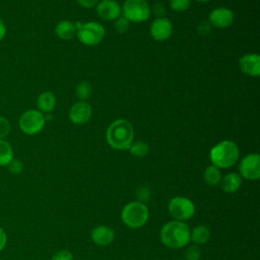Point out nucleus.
<instances>
[{"mask_svg":"<svg viewBox=\"0 0 260 260\" xmlns=\"http://www.w3.org/2000/svg\"><path fill=\"white\" fill-rule=\"evenodd\" d=\"M161 243L171 249H181L190 241V229L185 221L171 220L162 225L159 232Z\"/></svg>","mask_w":260,"mask_h":260,"instance_id":"f257e3e1","label":"nucleus"},{"mask_svg":"<svg viewBox=\"0 0 260 260\" xmlns=\"http://www.w3.org/2000/svg\"><path fill=\"white\" fill-rule=\"evenodd\" d=\"M106 138L109 145L114 149H129L134 138L133 127L131 123L125 119L115 120L109 125Z\"/></svg>","mask_w":260,"mask_h":260,"instance_id":"f03ea898","label":"nucleus"},{"mask_svg":"<svg viewBox=\"0 0 260 260\" xmlns=\"http://www.w3.org/2000/svg\"><path fill=\"white\" fill-rule=\"evenodd\" d=\"M238 145L232 140H222L214 145L209 152V158L213 166L218 169H229L239 159Z\"/></svg>","mask_w":260,"mask_h":260,"instance_id":"7ed1b4c3","label":"nucleus"},{"mask_svg":"<svg viewBox=\"0 0 260 260\" xmlns=\"http://www.w3.org/2000/svg\"><path fill=\"white\" fill-rule=\"evenodd\" d=\"M149 217V211L145 204L139 201H132L124 206L121 211V219L130 229L143 226Z\"/></svg>","mask_w":260,"mask_h":260,"instance_id":"20e7f679","label":"nucleus"},{"mask_svg":"<svg viewBox=\"0 0 260 260\" xmlns=\"http://www.w3.org/2000/svg\"><path fill=\"white\" fill-rule=\"evenodd\" d=\"M75 27L78 41L85 46H95L100 44L106 35L104 26L101 23L94 21L85 23L77 22Z\"/></svg>","mask_w":260,"mask_h":260,"instance_id":"39448f33","label":"nucleus"},{"mask_svg":"<svg viewBox=\"0 0 260 260\" xmlns=\"http://www.w3.org/2000/svg\"><path fill=\"white\" fill-rule=\"evenodd\" d=\"M46 124L45 115L36 109L23 112L18 120L19 129L26 135H36L40 133Z\"/></svg>","mask_w":260,"mask_h":260,"instance_id":"423d86ee","label":"nucleus"},{"mask_svg":"<svg viewBox=\"0 0 260 260\" xmlns=\"http://www.w3.org/2000/svg\"><path fill=\"white\" fill-rule=\"evenodd\" d=\"M121 9L129 22H143L149 18L151 12L145 0H126Z\"/></svg>","mask_w":260,"mask_h":260,"instance_id":"0eeeda50","label":"nucleus"},{"mask_svg":"<svg viewBox=\"0 0 260 260\" xmlns=\"http://www.w3.org/2000/svg\"><path fill=\"white\" fill-rule=\"evenodd\" d=\"M168 211L175 220L186 221L194 215L195 206L189 198L176 196L170 200L168 204Z\"/></svg>","mask_w":260,"mask_h":260,"instance_id":"6e6552de","label":"nucleus"},{"mask_svg":"<svg viewBox=\"0 0 260 260\" xmlns=\"http://www.w3.org/2000/svg\"><path fill=\"white\" fill-rule=\"evenodd\" d=\"M239 172L242 179L255 181L260 178V156L258 153H249L239 164Z\"/></svg>","mask_w":260,"mask_h":260,"instance_id":"1a4fd4ad","label":"nucleus"},{"mask_svg":"<svg viewBox=\"0 0 260 260\" xmlns=\"http://www.w3.org/2000/svg\"><path fill=\"white\" fill-rule=\"evenodd\" d=\"M234 21V12L225 7H218L210 11L208 22L211 26L217 28H225L232 25Z\"/></svg>","mask_w":260,"mask_h":260,"instance_id":"9d476101","label":"nucleus"},{"mask_svg":"<svg viewBox=\"0 0 260 260\" xmlns=\"http://www.w3.org/2000/svg\"><path fill=\"white\" fill-rule=\"evenodd\" d=\"M149 31L150 36L155 41H166L173 34V24L166 17H157L151 22Z\"/></svg>","mask_w":260,"mask_h":260,"instance_id":"9b49d317","label":"nucleus"},{"mask_svg":"<svg viewBox=\"0 0 260 260\" xmlns=\"http://www.w3.org/2000/svg\"><path fill=\"white\" fill-rule=\"evenodd\" d=\"M91 106L83 101L75 103L69 111V119L73 124L81 125L86 123L91 117Z\"/></svg>","mask_w":260,"mask_h":260,"instance_id":"f8f14e48","label":"nucleus"},{"mask_svg":"<svg viewBox=\"0 0 260 260\" xmlns=\"http://www.w3.org/2000/svg\"><path fill=\"white\" fill-rule=\"evenodd\" d=\"M121 11V5L116 0H102L96 4V13L105 20H116Z\"/></svg>","mask_w":260,"mask_h":260,"instance_id":"ddd939ff","label":"nucleus"},{"mask_svg":"<svg viewBox=\"0 0 260 260\" xmlns=\"http://www.w3.org/2000/svg\"><path fill=\"white\" fill-rule=\"evenodd\" d=\"M239 66L243 73L256 77L260 74V57L257 54H246L240 58Z\"/></svg>","mask_w":260,"mask_h":260,"instance_id":"4468645a","label":"nucleus"},{"mask_svg":"<svg viewBox=\"0 0 260 260\" xmlns=\"http://www.w3.org/2000/svg\"><path fill=\"white\" fill-rule=\"evenodd\" d=\"M91 240L98 246H109L115 239L114 231L107 225H98L91 231Z\"/></svg>","mask_w":260,"mask_h":260,"instance_id":"2eb2a0df","label":"nucleus"},{"mask_svg":"<svg viewBox=\"0 0 260 260\" xmlns=\"http://www.w3.org/2000/svg\"><path fill=\"white\" fill-rule=\"evenodd\" d=\"M56 106V96L52 91H43L37 99V107L43 114L51 113Z\"/></svg>","mask_w":260,"mask_h":260,"instance_id":"dca6fc26","label":"nucleus"},{"mask_svg":"<svg viewBox=\"0 0 260 260\" xmlns=\"http://www.w3.org/2000/svg\"><path fill=\"white\" fill-rule=\"evenodd\" d=\"M220 187L225 193H234L238 191L242 185V177L237 173H229L221 178Z\"/></svg>","mask_w":260,"mask_h":260,"instance_id":"f3484780","label":"nucleus"},{"mask_svg":"<svg viewBox=\"0 0 260 260\" xmlns=\"http://www.w3.org/2000/svg\"><path fill=\"white\" fill-rule=\"evenodd\" d=\"M55 35L61 40H71L76 35L75 24L69 20H61L55 26Z\"/></svg>","mask_w":260,"mask_h":260,"instance_id":"a211bd4d","label":"nucleus"},{"mask_svg":"<svg viewBox=\"0 0 260 260\" xmlns=\"http://www.w3.org/2000/svg\"><path fill=\"white\" fill-rule=\"evenodd\" d=\"M210 238V230L203 224L195 226L193 230H190V241L195 245H204L208 242Z\"/></svg>","mask_w":260,"mask_h":260,"instance_id":"6ab92c4d","label":"nucleus"},{"mask_svg":"<svg viewBox=\"0 0 260 260\" xmlns=\"http://www.w3.org/2000/svg\"><path fill=\"white\" fill-rule=\"evenodd\" d=\"M221 173H220V169H218L217 167L211 165L208 166L203 174V179L205 181V183L210 186V187H214L219 185L220 181H221Z\"/></svg>","mask_w":260,"mask_h":260,"instance_id":"aec40b11","label":"nucleus"},{"mask_svg":"<svg viewBox=\"0 0 260 260\" xmlns=\"http://www.w3.org/2000/svg\"><path fill=\"white\" fill-rule=\"evenodd\" d=\"M13 158L14 152L11 144L5 139H0V167L8 166Z\"/></svg>","mask_w":260,"mask_h":260,"instance_id":"412c9836","label":"nucleus"},{"mask_svg":"<svg viewBox=\"0 0 260 260\" xmlns=\"http://www.w3.org/2000/svg\"><path fill=\"white\" fill-rule=\"evenodd\" d=\"M129 151L135 157H144L149 151V146L146 142L139 140L136 142H132L129 147Z\"/></svg>","mask_w":260,"mask_h":260,"instance_id":"4be33fe9","label":"nucleus"},{"mask_svg":"<svg viewBox=\"0 0 260 260\" xmlns=\"http://www.w3.org/2000/svg\"><path fill=\"white\" fill-rule=\"evenodd\" d=\"M91 91H92V88H91V85L89 82L87 81H81L79 82L77 85H76V89H75V92H76V95L77 98L80 100V101H85L87 100L90 95H91Z\"/></svg>","mask_w":260,"mask_h":260,"instance_id":"5701e85b","label":"nucleus"},{"mask_svg":"<svg viewBox=\"0 0 260 260\" xmlns=\"http://www.w3.org/2000/svg\"><path fill=\"white\" fill-rule=\"evenodd\" d=\"M191 0H170V5L173 10L182 12L189 8Z\"/></svg>","mask_w":260,"mask_h":260,"instance_id":"b1692460","label":"nucleus"},{"mask_svg":"<svg viewBox=\"0 0 260 260\" xmlns=\"http://www.w3.org/2000/svg\"><path fill=\"white\" fill-rule=\"evenodd\" d=\"M201 257V251L197 245L190 246L185 252V260H199Z\"/></svg>","mask_w":260,"mask_h":260,"instance_id":"393cba45","label":"nucleus"},{"mask_svg":"<svg viewBox=\"0 0 260 260\" xmlns=\"http://www.w3.org/2000/svg\"><path fill=\"white\" fill-rule=\"evenodd\" d=\"M129 26L130 22L124 16H119L115 21V28L120 34L126 32L129 29Z\"/></svg>","mask_w":260,"mask_h":260,"instance_id":"a878e982","label":"nucleus"},{"mask_svg":"<svg viewBox=\"0 0 260 260\" xmlns=\"http://www.w3.org/2000/svg\"><path fill=\"white\" fill-rule=\"evenodd\" d=\"M9 131H10V123L8 119L0 115V139H5V137L9 134Z\"/></svg>","mask_w":260,"mask_h":260,"instance_id":"bb28decb","label":"nucleus"},{"mask_svg":"<svg viewBox=\"0 0 260 260\" xmlns=\"http://www.w3.org/2000/svg\"><path fill=\"white\" fill-rule=\"evenodd\" d=\"M51 260H73V255L69 250L62 249L57 251L53 256Z\"/></svg>","mask_w":260,"mask_h":260,"instance_id":"cd10ccee","label":"nucleus"},{"mask_svg":"<svg viewBox=\"0 0 260 260\" xmlns=\"http://www.w3.org/2000/svg\"><path fill=\"white\" fill-rule=\"evenodd\" d=\"M8 167V170L10 173L14 174V175H18L22 172L23 170V165L22 162L19 160V159H16V158H13L9 165L7 166Z\"/></svg>","mask_w":260,"mask_h":260,"instance_id":"c85d7f7f","label":"nucleus"},{"mask_svg":"<svg viewBox=\"0 0 260 260\" xmlns=\"http://www.w3.org/2000/svg\"><path fill=\"white\" fill-rule=\"evenodd\" d=\"M211 30V24L208 22V20H204V21H201L198 26H197V31L199 35L201 36H206L210 32Z\"/></svg>","mask_w":260,"mask_h":260,"instance_id":"c756f323","label":"nucleus"},{"mask_svg":"<svg viewBox=\"0 0 260 260\" xmlns=\"http://www.w3.org/2000/svg\"><path fill=\"white\" fill-rule=\"evenodd\" d=\"M77 3L84 7V8H91L96 6V4L99 3V0H76Z\"/></svg>","mask_w":260,"mask_h":260,"instance_id":"7c9ffc66","label":"nucleus"},{"mask_svg":"<svg viewBox=\"0 0 260 260\" xmlns=\"http://www.w3.org/2000/svg\"><path fill=\"white\" fill-rule=\"evenodd\" d=\"M153 10L155 12V14L158 16V17H164V14L166 12V9H165V6L162 5V3H156L153 7Z\"/></svg>","mask_w":260,"mask_h":260,"instance_id":"2f4dec72","label":"nucleus"},{"mask_svg":"<svg viewBox=\"0 0 260 260\" xmlns=\"http://www.w3.org/2000/svg\"><path fill=\"white\" fill-rule=\"evenodd\" d=\"M6 242H7L6 233H5L4 230L0 226V252L4 249V247H5V245H6Z\"/></svg>","mask_w":260,"mask_h":260,"instance_id":"473e14b6","label":"nucleus"},{"mask_svg":"<svg viewBox=\"0 0 260 260\" xmlns=\"http://www.w3.org/2000/svg\"><path fill=\"white\" fill-rule=\"evenodd\" d=\"M6 31H7L6 24H5V22L3 21V19L0 18V42L5 38Z\"/></svg>","mask_w":260,"mask_h":260,"instance_id":"72a5a7b5","label":"nucleus"},{"mask_svg":"<svg viewBox=\"0 0 260 260\" xmlns=\"http://www.w3.org/2000/svg\"><path fill=\"white\" fill-rule=\"evenodd\" d=\"M196 1H199V2H207V1H210V0H196Z\"/></svg>","mask_w":260,"mask_h":260,"instance_id":"f704fd0d","label":"nucleus"},{"mask_svg":"<svg viewBox=\"0 0 260 260\" xmlns=\"http://www.w3.org/2000/svg\"><path fill=\"white\" fill-rule=\"evenodd\" d=\"M182 260H185V259H182Z\"/></svg>","mask_w":260,"mask_h":260,"instance_id":"c9c22d12","label":"nucleus"}]
</instances>
